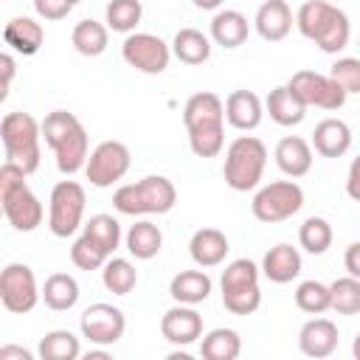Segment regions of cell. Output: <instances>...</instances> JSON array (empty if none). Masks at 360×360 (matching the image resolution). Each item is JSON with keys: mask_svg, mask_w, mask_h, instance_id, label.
<instances>
[{"mask_svg": "<svg viewBox=\"0 0 360 360\" xmlns=\"http://www.w3.org/2000/svg\"><path fill=\"white\" fill-rule=\"evenodd\" d=\"M239 352H242V338L236 329L217 326L208 335H202V343H200L202 360H236Z\"/></svg>", "mask_w": 360, "mask_h": 360, "instance_id": "32", "label": "cell"}, {"mask_svg": "<svg viewBox=\"0 0 360 360\" xmlns=\"http://www.w3.org/2000/svg\"><path fill=\"white\" fill-rule=\"evenodd\" d=\"M191 3H194L197 8H202V11H217L225 0H191Z\"/></svg>", "mask_w": 360, "mask_h": 360, "instance_id": "47", "label": "cell"}, {"mask_svg": "<svg viewBox=\"0 0 360 360\" xmlns=\"http://www.w3.org/2000/svg\"><path fill=\"white\" fill-rule=\"evenodd\" d=\"M110 259V253L93 239V236H87L84 231H82V236L70 245V262L79 267V270H101L104 267V262Z\"/></svg>", "mask_w": 360, "mask_h": 360, "instance_id": "40", "label": "cell"}, {"mask_svg": "<svg viewBox=\"0 0 360 360\" xmlns=\"http://www.w3.org/2000/svg\"><path fill=\"white\" fill-rule=\"evenodd\" d=\"M101 284L112 292V295H129L138 284V270L129 259L121 256H110L101 267Z\"/></svg>", "mask_w": 360, "mask_h": 360, "instance_id": "33", "label": "cell"}, {"mask_svg": "<svg viewBox=\"0 0 360 360\" xmlns=\"http://www.w3.org/2000/svg\"><path fill=\"white\" fill-rule=\"evenodd\" d=\"M37 352L42 360H76V357H82V343L68 329H51L42 335Z\"/></svg>", "mask_w": 360, "mask_h": 360, "instance_id": "34", "label": "cell"}, {"mask_svg": "<svg viewBox=\"0 0 360 360\" xmlns=\"http://www.w3.org/2000/svg\"><path fill=\"white\" fill-rule=\"evenodd\" d=\"M0 70H3V82H0V98H6V96H8V90H11L14 73H17V62H14V56H11L8 51L0 56Z\"/></svg>", "mask_w": 360, "mask_h": 360, "instance_id": "43", "label": "cell"}, {"mask_svg": "<svg viewBox=\"0 0 360 360\" xmlns=\"http://www.w3.org/2000/svg\"><path fill=\"white\" fill-rule=\"evenodd\" d=\"M264 118V101L253 93V90H233L225 98V121L239 129V132H250L262 124Z\"/></svg>", "mask_w": 360, "mask_h": 360, "instance_id": "17", "label": "cell"}, {"mask_svg": "<svg viewBox=\"0 0 360 360\" xmlns=\"http://www.w3.org/2000/svg\"><path fill=\"white\" fill-rule=\"evenodd\" d=\"M172 56L191 68L202 65L211 59V37H205L200 28H180L172 39Z\"/></svg>", "mask_w": 360, "mask_h": 360, "instance_id": "29", "label": "cell"}, {"mask_svg": "<svg viewBox=\"0 0 360 360\" xmlns=\"http://www.w3.org/2000/svg\"><path fill=\"white\" fill-rule=\"evenodd\" d=\"M287 87L307 104V107H321V110H340L346 104V90L329 76L318 70H295L287 82Z\"/></svg>", "mask_w": 360, "mask_h": 360, "instance_id": "13", "label": "cell"}, {"mask_svg": "<svg viewBox=\"0 0 360 360\" xmlns=\"http://www.w3.org/2000/svg\"><path fill=\"white\" fill-rule=\"evenodd\" d=\"M84 357H87V360H96V357H107V352H104V349H90Z\"/></svg>", "mask_w": 360, "mask_h": 360, "instance_id": "48", "label": "cell"}, {"mask_svg": "<svg viewBox=\"0 0 360 360\" xmlns=\"http://www.w3.org/2000/svg\"><path fill=\"white\" fill-rule=\"evenodd\" d=\"M307 104L287 87V84H278L267 93L264 98V112L278 124V127H298L304 118H307Z\"/></svg>", "mask_w": 360, "mask_h": 360, "instance_id": "25", "label": "cell"}, {"mask_svg": "<svg viewBox=\"0 0 360 360\" xmlns=\"http://www.w3.org/2000/svg\"><path fill=\"white\" fill-rule=\"evenodd\" d=\"M329 304H332V298H329V284L309 278V281H301V284L295 287V307H298L301 312H307V315H321V312L329 309Z\"/></svg>", "mask_w": 360, "mask_h": 360, "instance_id": "39", "label": "cell"}, {"mask_svg": "<svg viewBox=\"0 0 360 360\" xmlns=\"http://www.w3.org/2000/svg\"><path fill=\"white\" fill-rule=\"evenodd\" d=\"M84 205H87V194L82 188V183L76 180H59L51 188V200H48V228L53 236L68 239L73 236L84 219Z\"/></svg>", "mask_w": 360, "mask_h": 360, "instance_id": "8", "label": "cell"}, {"mask_svg": "<svg viewBox=\"0 0 360 360\" xmlns=\"http://www.w3.org/2000/svg\"><path fill=\"white\" fill-rule=\"evenodd\" d=\"M211 276L205 273V267L200 270H180L172 281H169V295L174 298V304H202L208 295H211Z\"/></svg>", "mask_w": 360, "mask_h": 360, "instance_id": "26", "label": "cell"}, {"mask_svg": "<svg viewBox=\"0 0 360 360\" xmlns=\"http://www.w3.org/2000/svg\"><path fill=\"white\" fill-rule=\"evenodd\" d=\"M304 208V188L290 177V180H273L267 186H262L253 200H250V211L259 222H284L292 214H298Z\"/></svg>", "mask_w": 360, "mask_h": 360, "instance_id": "9", "label": "cell"}, {"mask_svg": "<svg viewBox=\"0 0 360 360\" xmlns=\"http://www.w3.org/2000/svg\"><path fill=\"white\" fill-rule=\"evenodd\" d=\"M188 146L197 158H217L225 146V101L211 93H194L183 107Z\"/></svg>", "mask_w": 360, "mask_h": 360, "instance_id": "1", "label": "cell"}, {"mask_svg": "<svg viewBox=\"0 0 360 360\" xmlns=\"http://www.w3.org/2000/svg\"><path fill=\"white\" fill-rule=\"evenodd\" d=\"M343 267L349 270V276L360 278V239L346 248V253H343Z\"/></svg>", "mask_w": 360, "mask_h": 360, "instance_id": "45", "label": "cell"}, {"mask_svg": "<svg viewBox=\"0 0 360 360\" xmlns=\"http://www.w3.org/2000/svg\"><path fill=\"white\" fill-rule=\"evenodd\" d=\"M121 56L129 68H135L138 73H149L158 76L169 68L172 62V45H166L158 34H146V31H132L127 34L124 45H121Z\"/></svg>", "mask_w": 360, "mask_h": 360, "instance_id": "12", "label": "cell"}, {"mask_svg": "<svg viewBox=\"0 0 360 360\" xmlns=\"http://www.w3.org/2000/svg\"><path fill=\"white\" fill-rule=\"evenodd\" d=\"M160 335L172 346H191L202 338V315L191 304H174L160 318Z\"/></svg>", "mask_w": 360, "mask_h": 360, "instance_id": "16", "label": "cell"}, {"mask_svg": "<svg viewBox=\"0 0 360 360\" xmlns=\"http://www.w3.org/2000/svg\"><path fill=\"white\" fill-rule=\"evenodd\" d=\"M84 233L93 236L110 256L121 248V225L112 214H93L87 222H84Z\"/></svg>", "mask_w": 360, "mask_h": 360, "instance_id": "38", "label": "cell"}, {"mask_svg": "<svg viewBox=\"0 0 360 360\" xmlns=\"http://www.w3.org/2000/svg\"><path fill=\"white\" fill-rule=\"evenodd\" d=\"M329 309H335L338 315H357L360 312V278L354 276H343L335 278L329 284Z\"/></svg>", "mask_w": 360, "mask_h": 360, "instance_id": "37", "label": "cell"}, {"mask_svg": "<svg viewBox=\"0 0 360 360\" xmlns=\"http://www.w3.org/2000/svg\"><path fill=\"white\" fill-rule=\"evenodd\" d=\"M79 329H82V338H87L93 346H112L124 338L127 332V318L118 307L112 304H90L82 318H79Z\"/></svg>", "mask_w": 360, "mask_h": 360, "instance_id": "14", "label": "cell"}, {"mask_svg": "<svg viewBox=\"0 0 360 360\" xmlns=\"http://www.w3.org/2000/svg\"><path fill=\"white\" fill-rule=\"evenodd\" d=\"M177 202V188L163 174H149L138 183L118 186L112 194V208L127 217H143V214H169Z\"/></svg>", "mask_w": 360, "mask_h": 360, "instance_id": "4", "label": "cell"}, {"mask_svg": "<svg viewBox=\"0 0 360 360\" xmlns=\"http://www.w3.org/2000/svg\"><path fill=\"white\" fill-rule=\"evenodd\" d=\"M124 245H127L129 256H135L138 262H149V259H155V256L160 253V248H163V233H160V228H158L155 222L141 219V222L129 225V231H127V236H124Z\"/></svg>", "mask_w": 360, "mask_h": 360, "instance_id": "28", "label": "cell"}, {"mask_svg": "<svg viewBox=\"0 0 360 360\" xmlns=\"http://www.w3.org/2000/svg\"><path fill=\"white\" fill-rule=\"evenodd\" d=\"M267 166V146L256 135H239L225 149L222 177L233 191H253Z\"/></svg>", "mask_w": 360, "mask_h": 360, "instance_id": "6", "label": "cell"}, {"mask_svg": "<svg viewBox=\"0 0 360 360\" xmlns=\"http://www.w3.org/2000/svg\"><path fill=\"white\" fill-rule=\"evenodd\" d=\"M298 273H301V253L287 242L273 245L262 259V276L273 284H290L292 278H298Z\"/></svg>", "mask_w": 360, "mask_h": 360, "instance_id": "23", "label": "cell"}, {"mask_svg": "<svg viewBox=\"0 0 360 360\" xmlns=\"http://www.w3.org/2000/svg\"><path fill=\"white\" fill-rule=\"evenodd\" d=\"M346 194L360 202V155L349 163V172H346Z\"/></svg>", "mask_w": 360, "mask_h": 360, "instance_id": "44", "label": "cell"}, {"mask_svg": "<svg viewBox=\"0 0 360 360\" xmlns=\"http://www.w3.org/2000/svg\"><path fill=\"white\" fill-rule=\"evenodd\" d=\"M0 141L6 149V160L20 163L28 174L39 169L42 160V121H37L31 112L14 110L6 112L0 121Z\"/></svg>", "mask_w": 360, "mask_h": 360, "instance_id": "5", "label": "cell"}, {"mask_svg": "<svg viewBox=\"0 0 360 360\" xmlns=\"http://www.w3.org/2000/svg\"><path fill=\"white\" fill-rule=\"evenodd\" d=\"M248 34H250L248 17H245L242 11H236V8H219V11L214 14V20H211V39H214L217 45L228 48V51L245 45Z\"/></svg>", "mask_w": 360, "mask_h": 360, "instance_id": "27", "label": "cell"}, {"mask_svg": "<svg viewBox=\"0 0 360 360\" xmlns=\"http://www.w3.org/2000/svg\"><path fill=\"white\" fill-rule=\"evenodd\" d=\"M70 42L73 48L82 53V56H101L110 45V28L98 20H79L73 25V34H70Z\"/></svg>", "mask_w": 360, "mask_h": 360, "instance_id": "31", "label": "cell"}, {"mask_svg": "<svg viewBox=\"0 0 360 360\" xmlns=\"http://www.w3.org/2000/svg\"><path fill=\"white\" fill-rule=\"evenodd\" d=\"M312 152L315 149H312L309 141H304L301 135H287V138H281L276 143L273 158H276V166L281 169V174L298 180V177L309 174V169H312Z\"/></svg>", "mask_w": 360, "mask_h": 360, "instance_id": "20", "label": "cell"}, {"mask_svg": "<svg viewBox=\"0 0 360 360\" xmlns=\"http://www.w3.org/2000/svg\"><path fill=\"white\" fill-rule=\"evenodd\" d=\"M262 267L250 259H233L225 264L219 290H222V307L231 315H253L262 307V290H259Z\"/></svg>", "mask_w": 360, "mask_h": 360, "instance_id": "7", "label": "cell"}, {"mask_svg": "<svg viewBox=\"0 0 360 360\" xmlns=\"http://www.w3.org/2000/svg\"><path fill=\"white\" fill-rule=\"evenodd\" d=\"M0 360H34V352L8 343V346H0Z\"/></svg>", "mask_w": 360, "mask_h": 360, "instance_id": "46", "label": "cell"}, {"mask_svg": "<svg viewBox=\"0 0 360 360\" xmlns=\"http://www.w3.org/2000/svg\"><path fill=\"white\" fill-rule=\"evenodd\" d=\"M143 17V6L141 0H110L107 8H104V22L110 31H118V34H132L138 28Z\"/></svg>", "mask_w": 360, "mask_h": 360, "instance_id": "35", "label": "cell"}, {"mask_svg": "<svg viewBox=\"0 0 360 360\" xmlns=\"http://www.w3.org/2000/svg\"><path fill=\"white\" fill-rule=\"evenodd\" d=\"M42 298V287L37 284V276L28 264L11 262L0 273V301L8 312L25 315L31 312Z\"/></svg>", "mask_w": 360, "mask_h": 360, "instance_id": "10", "label": "cell"}, {"mask_svg": "<svg viewBox=\"0 0 360 360\" xmlns=\"http://www.w3.org/2000/svg\"><path fill=\"white\" fill-rule=\"evenodd\" d=\"M292 8L284 0H264L253 17V28L264 42H281L292 31Z\"/></svg>", "mask_w": 360, "mask_h": 360, "instance_id": "19", "label": "cell"}, {"mask_svg": "<svg viewBox=\"0 0 360 360\" xmlns=\"http://www.w3.org/2000/svg\"><path fill=\"white\" fill-rule=\"evenodd\" d=\"M132 166V155H129V146L121 143V141H101L87 163H84V177L90 180V186L96 188H110L115 186Z\"/></svg>", "mask_w": 360, "mask_h": 360, "instance_id": "11", "label": "cell"}, {"mask_svg": "<svg viewBox=\"0 0 360 360\" xmlns=\"http://www.w3.org/2000/svg\"><path fill=\"white\" fill-rule=\"evenodd\" d=\"M295 28L301 31V37L315 42L323 53H340L352 37L346 11L326 0H307L295 11Z\"/></svg>", "mask_w": 360, "mask_h": 360, "instance_id": "3", "label": "cell"}, {"mask_svg": "<svg viewBox=\"0 0 360 360\" xmlns=\"http://www.w3.org/2000/svg\"><path fill=\"white\" fill-rule=\"evenodd\" d=\"M352 354L360 360V332H357V338H354V343H352Z\"/></svg>", "mask_w": 360, "mask_h": 360, "instance_id": "49", "label": "cell"}, {"mask_svg": "<svg viewBox=\"0 0 360 360\" xmlns=\"http://www.w3.org/2000/svg\"><path fill=\"white\" fill-rule=\"evenodd\" d=\"M3 42L22 56H34L45 42V28L34 17H14L3 28Z\"/></svg>", "mask_w": 360, "mask_h": 360, "instance_id": "24", "label": "cell"}, {"mask_svg": "<svg viewBox=\"0 0 360 360\" xmlns=\"http://www.w3.org/2000/svg\"><path fill=\"white\" fill-rule=\"evenodd\" d=\"M338 338H340V332H338L335 321H329V318H309L301 326V332H298V349L307 357L321 360V357H329L338 349Z\"/></svg>", "mask_w": 360, "mask_h": 360, "instance_id": "18", "label": "cell"}, {"mask_svg": "<svg viewBox=\"0 0 360 360\" xmlns=\"http://www.w3.org/2000/svg\"><path fill=\"white\" fill-rule=\"evenodd\" d=\"M79 281L70 273H51L42 284V301L53 312H68L79 301Z\"/></svg>", "mask_w": 360, "mask_h": 360, "instance_id": "30", "label": "cell"}, {"mask_svg": "<svg viewBox=\"0 0 360 360\" xmlns=\"http://www.w3.org/2000/svg\"><path fill=\"white\" fill-rule=\"evenodd\" d=\"M70 3H73V6H76V3H82V0H70Z\"/></svg>", "mask_w": 360, "mask_h": 360, "instance_id": "50", "label": "cell"}, {"mask_svg": "<svg viewBox=\"0 0 360 360\" xmlns=\"http://www.w3.org/2000/svg\"><path fill=\"white\" fill-rule=\"evenodd\" d=\"M332 236H335L332 233V225L323 217H307L301 222V228H298V245L307 253H312V256L326 253L332 248Z\"/></svg>", "mask_w": 360, "mask_h": 360, "instance_id": "36", "label": "cell"}, {"mask_svg": "<svg viewBox=\"0 0 360 360\" xmlns=\"http://www.w3.org/2000/svg\"><path fill=\"white\" fill-rule=\"evenodd\" d=\"M309 143L321 158H343L352 149V129L340 118H323L315 124Z\"/></svg>", "mask_w": 360, "mask_h": 360, "instance_id": "22", "label": "cell"}, {"mask_svg": "<svg viewBox=\"0 0 360 360\" xmlns=\"http://www.w3.org/2000/svg\"><path fill=\"white\" fill-rule=\"evenodd\" d=\"M228 250H231V242H228V236L219 228H200L188 239V256H191V262L197 267H205V270L222 264L225 256H228Z\"/></svg>", "mask_w": 360, "mask_h": 360, "instance_id": "21", "label": "cell"}, {"mask_svg": "<svg viewBox=\"0 0 360 360\" xmlns=\"http://www.w3.org/2000/svg\"><path fill=\"white\" fill-rule=\"evenodd\" d=\"M70 8H73L70 0H34V11H37L42 20H51V22L65 20V17L70 14Z\"/></svg>", "mask_w": 360, "mask_h": 360, "instance_id": "42", "label": "cell"}, {"mask_svg": "<svg viewBox=\"0 0 360 360\" xmlns=\"http://www.w3.org/2000/svg\"><path fill=\"white\" fill-rule=\"evenodd\" d=\"M0 205H3V214H6L8 225L20 233L37 231L45 219V208H42L39 197L28 188V183H22L17 188H8V191H0Z\"/></svg>", "mask_w": 360, "mask_h": 360, "instance_id": "15", "label": "cell"}, {"mask_svg": "<svg viewBox=\"0 0 360 360\" xmlns=\"http://www.w3.org/2000/svg\"><path fill=\"white\" fill-rule=\"evenodd\" d=\"M42 141L56 158V169L68 177L76 172H84V163L90 158V138L84 124L68 112V110H53L42 118Z\"/></svg>", "mask_w": 360, "mask_h": 360, "instance_id": "2", "label": "cell"}, {"mask_svg": "<svg viewBox=\"0 0 360 360\" xmlns=\"http://www.w3.org/2000/svg\"><path fill=\"white\" fill-rule=\"evenodd\" d=\"M329 76L352 96V93H360V56H340L332 68H329Z\"/></svg>", "mask_w": 360, "mask_h": 360, "instance_id": "41", "label": "cell"}, {"mask_svg": "<svg viewBox=\"0 0 360 360\" xmlns=\"http://www.w3.org/2000/svg\"><path fill=\"white\" fill-rule=\"evenodd\" d=\"M357 48H360V45H357Z\"/></svg>", "mask_w": 360, "mask_h": 360, "instance_id": "51", "label": "cell"}]
</instances>
